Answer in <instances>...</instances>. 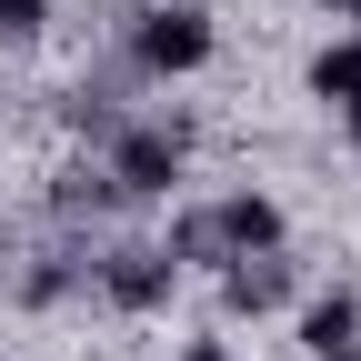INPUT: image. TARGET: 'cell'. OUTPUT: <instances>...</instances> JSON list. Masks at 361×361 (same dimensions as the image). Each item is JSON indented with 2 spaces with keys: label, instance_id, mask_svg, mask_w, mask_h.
<instances>
[{
  "label": "cell",
  "instance_id": "cell-1",
  "mask_svg": "<svg viewBox=\"0 0 361 361\" xmlns=\"http://www.w3.org/2000/svg\"><path fill=\"white\" fill-rule=\"evenodd\" d=\"M211 241H231V251L251 261V251H271V241H281V211L241 191V201H221L211 221H191V231H180V251H211Z\"/></svg>",
  "mask_w": 361,
  "mask_h": 361
},
{
  "label": "cell",
  "instance_id": "cell-2",
  "mask_svg": "<svg viewBox=\"0 0 361 361\" xmlns=\"http://www.w3.org/2000/svg\"><path fill=\"white\" fill-rule=\"evenodd\" d=\"M141 61L151 71H201L211 61V20L201 11H151L141 20Z\"/></svg>",
  "mask_w": 361,
  "mask_h": 361
},
{
  "label": "cell",
  "instance_id": "cell-3",
  "mask_svg": "<svg viewBox=\"0 0 361 361\" xmlns=\"http://www.w3.org/2000/svg\"><path fill=\"white\" fill-rule=\"evenodd\" d=\"M180 180V130H130L121 141V191H171Z\"/></svg>",
  "mask_w": 361,
  "mask_h": 361
},
{
  "label": "cell",
  "instance_id": "cell-4",
  "mask_svg": "<svg viewBox=\"0 0 361 361\" xmlns=\"http://www.w3.org/2000/svg\"><path fill=\"white\" fill-rule=\"evenodd\" d=\"M171 271H180L171 251H121V261H111V301H121V311H151V301L171 291Z\"/></svg>",
  "mask_w": 361,
  "mask_h": 361
},
{
  "label": "cell",
  "instance_id": "cell-5",
  "mask_svg": "<svg viewBox=\"0 0 361 361\" xmlns=\"http://www.w3.org/2000/svg\"><path fill=\"white\" fill-rule=\"evenodd\" d=\"M221 291H231V311H271V301L291 291V271H281V261H241V271H231Z\"/></svg>",
  "mask_w": 361,
  "mask_h": 361
},
{
  "label": "cell",
  "instance_id": "cell-6",
  "mask_svg": "<svg viewBox=\"0 0 361 361\" xmlns=\"http://www.w3.org/2000/svg\"><path fill=\"white\" fill-rule=\"evenodd\" d=\"M351 331H361V311H351V301H311V322H301V341L322 351V361H341V351H351Z\"/></svg>",
  "mask_w": 361,
  "mask_h": 361
},
{
  "label": "cell",
  "instance_id": "cell-7",
  "mask_svg": "<svg viewBox=\"0 0 361 361\" xmlns=\"http://www.w3.org/2000/svg\"><path fill=\"white\" fill-rule=\"evenodd\" d=\"M311 90H322V101H351V90H361V51H351V40L311 61Z\"/></svg>",
  "mask_w": 361,
  "mask_h": 361
},
{
  "label": "cell",
  "instance_id": "cell-8",
  "mask_svg": "<svg viewBox=\"0 0 361 361\" xmlns=\"http://www.w3.org/2000/svg\"><path fill=\"white\" fill-rule=\"evenodd\" d=\"M40 30V0H0V40H30Z\"/></svg>",
  "mask_w": 361,
  "mask_h": 361
},
{
  "label": "cell",
  "instance_id": "cell-9",
  "mask_svg": "<svg viewBox=\"0 0 361 361\" xmlns=\"http://www.w3.org/2000/svg\"><path fill=\"white\" fill-rule=\"evenodd\" d=\"M191 361H221V341H191Z\"/></svg>",
  "mask_w": 361,
  "mask_h": 361
},
{
  "label": "cell",
  "instance_id": "cell-10",
  "mask_svg": "<svg viewBox=\"0 0 361 361\" xmlns=\"http://www.w3.org/2000/svg\"><path fill=\"white\" fill-rule=\"evenodd\" d=\"M351 141H361V90H351Z\"/></svg>",
  "mask_w": 361,
  "mask_h": 361
}]
</instances>
